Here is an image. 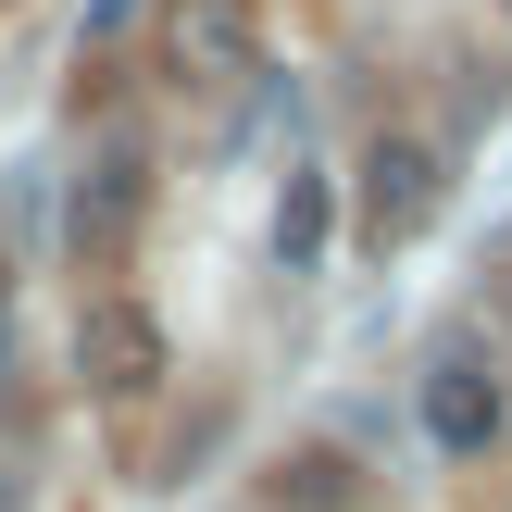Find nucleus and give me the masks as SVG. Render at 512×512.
Instances as JSON below:
<instances>
[{
  "instance_id": "1",
  "label": "nucleus",
  "mask_w": 512,
  "mask_h": 512,
  "mask_svg": "<svg viewBox=\"0 0 512 512\" xmlns=\"http://www.w3.org/2000/svg\"><path fill=\"white\" fill-rule=\"evenodd\" d=\"M138 213H150V150H138V138H100L88 163H75V200H63V238H75V263H125Z\"/></svg>"
},
{
  "instance_id": "2",
  "label": "nucleus",
  "mask_w": 512,
  "mask_h": 512,
  "mask_svg": "<svg viewBox=\"0 0 512 512\" xmlns=\"http://www.w3.org/2000/svg\"><path fill=\"white\" fill-rule=\"evenodd\" d=\"M500 425H512L500 375L475 363V350H438V363H425V438H438L450 463H475V450H500Z\"/></svg>"
},
{
  "instance_id": "3",
  "label": "nucleus",
  "mask_w": 512,
  "mask_h": 512,
  "mask_svg": "<svg viewBox=\"0 0 512 512\" xmlns=\"http://www.w3.org/2000/svg\"><path fill=\"white\" fill-rule=\"evenodd\" d=\"M75 375L113 388V400H138L150 375H163V325H150L138 300H88V313H75Z\"/></svg>"
},
{
  "instance_id": "4",
  "label": "nucleus",
  "mask_w": 512,
  "mask_h": 512,
  "mask_svg": "<svg viewBox=\"0 0 512 512\" xmlns=\"http://www.w3.org/2000/svg\"><path fill=\"white\" fill-rule=\"evenodd\" d=\"M425 213H438V150H425V138H375L363 150V238L400 250Z\"/></svg>"
},
{
  "instance_id": "5",
  "label": "nucleus",
  "mask_w": 512,
  "mask_h": 512,
  "mask_svg": "<svg viewBox=\"0 0 512 512\" xmlns=\"http://www.w3.org/2000/svg\"><path fill=\"white\" fill-rule=\"evenodd\" d=\"M163 63L188 88H225L250 63V0H163Z\"/></svg>"
},
{
  "instance_id": "6",
  "label": "nucleus",
  "mask_w": 512,
  "mask_h": 512,
  "mask_svg": "<svg viewBox=\"0 0 512 512\" xmlns=\"http://www.w3.org/2000/svg\"><path fill=\"white\" fill-rule=\"evenodd\" d=\"M325 225H338V188L325 175H288L275 188V263H325Z\"/></svg>"
},
{
  "instance_id": "7",
  "label": "nucleus",
  "mask_w": 512,
  "mask_h": 512,
  "mask_svg": "<svg viewBox=\"0 0 512 512\" xmlns=\"http://www.w3.org/2000/svg\"><path fill=\"white\" fill-rule=\"evenodd\" d=\"M275 512H350V463L338 450H288L275 463Z\"/></svg>"
},
{
  "instance_id": "8",
  "label": "nucleus",
  "mask_w": 512,
  "mask_h": 512,
  "mask_svg": "<svg viewBox=\"0 0 512 512\" xmlns=\"http://www.w3.org/2000/svg\"><path fill=\"white\" fill-rule=\"evenodd\" d=\"M125 25H138V0H88V25H75V38H88V50H113Z\"/></svg>"
},
{
  "instance_id": "9",
  "label": "nucleus",
  "mask_w": 512,
  "mask_h": 512,
  "mask_svg": "<svg viewBox=\"0 0 512 512\" xmlns=\"http://www.w3.org/2000/svg\"><path fill=\"white\" fill-rule=\"evenodd\" d=\"M500 300H512V238H500Z\"/></svg>"
},
{
  "instance_id": "10",
  "label": "nucleus",
  "mask_w": 512,
  "mask_h": 512,
  "mask_svg": "<svg viewBox=\"0 0 512 512\" xmlns=\"http://www.w3.org/2000/svg\"><path fill=\"white\" fill-rule=\"evenodd\" d=\"M0 350H13V300H0Z\"/></svg>"
},
{
  "instance_id": "11",
  "label": "nucleus",
  "mask_w": 512,
  "mask_h": 512,
  "mask_svg": "<svg viewBox=\"0 0 512 512\" xmlns=\"http://www.w3.org/2000/svg\"><path fill=\"white\" fill-rule=\"evenodd\" d=\"M0 512H25V500H13V475H0Z\"/></svg>"
},
{
  "instance_id": "12",
  "label": "nucleus",
  "mask_w": 512,
  "mask_h": 512,
  "mask_svg": "<svg viewBox=\"0 0 512 512\" xmlns=\"http://www.w3.org/2000/svg\"><path fill=\"white\" fill-rule=\"evenodd\" d=\"M0 13H13V0H0Z\"/></svg>"
}]
</instances>
